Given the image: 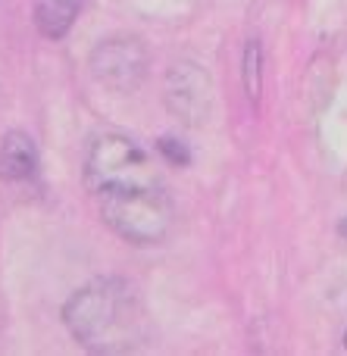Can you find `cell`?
Returning a JSON list of instances; mask_svg holds the SVG:
<instances>
[{
    "label": "cell",
    "mask_w": 347,
    "mask_h": 356,
    "mask_svg": "<svg viewBox=\"0 0 347 356\" xmlns=\"http://www.w3.org/2000/svg\"><path fill=\"white\" fill-rule=\"evenodd\" d=\"M97 213L110 232H116L129 244H160L175 219L172 200L163 188L125 191V194L97 197Z\"/></svg>",
    "instance_id": "cell-3"
},
{
    "label": "cell",
    "mask_w": 347,
    "mask_h": 356,
    "mask_svg": "<svg viewBox=\"0 0 347 356\" xmlns=\"http://www.w3.org/2000/svg\"><path fill=\"white\" fill-rule=\"evenodd\" d=\"M156 150H160V156L166 163H172V166H188V163H191L188 147L181 141H175V138H160V141H156Z\"/></svg>",
    "instance_id": "cell-9"
},
{
    "label": "cell",
    "mask_w": 347,
    "mask_h": 356,
    "mask_svg": "<svg viewBox=\"0 0 347 356\" xmlns=\"http://www.w3.org/2000/svg\"><path fill=\"white\" fill-rule=\"evenodd\" d=\"M38 175V147L29 131H6L0 138V178L3 181H29Z\"/></svg>",
    "instance_id": "cell-6"
},
{
    "label": "cell",
    "mask_w": 347,
    "mask_h": 356,
    "mask_svg": "<svg viewBox=\"0 0 347 356\" xmlns=\"http://www.w3.org/2000/svg\"><path fill=\"white\" fill-rule=\"evenodd\" d=\"M338 234H341V238L347 241V216H344V219H341V222H338Z\"/></svg>",
    "instance_id": "cell-10"
},
{
    "label": "cell",
    "mask_w": 347,
    "mask_h": 356,
    "mask_svg": "<svg viewBox=\"0 0 347 356\" xmlns=\"http://www.w3.org/2000/svg\"><path fill=\"white\" fill-rule=\"evenodd\" d=\"M163 100L166 110L179 119L181 125H204L213 113V79L207 69H200L197 63L181 60L169 69L166 88H163Z\"/></svg>",
    "instance_id": "cell-4"
},
{
    "label": "cell",
    "mask_w": 347,
    "mask_h": 356,
    "mask_svg": "<svg viewBox=\"0 0 347 356\" xmlns=\"http://www.w3.org/2000/svg\"><path fill=\"white\" fill-rule=\"evenodd\" d=\"M81 0H35V25L44 38L60 41L75 25Z\"/></svg>",
    "instance_id": "cell-7"
},
{
    "label": "cell",
    "mask_w": 347,
    "mask_h": 356,
    "mask_svg": "<svg viewBox=\"0 0 347 356\" xmlns=\"http://www.w3.org/2000/svg\"><path fill=\"white\" fill-rule=\"evenodd\" d=\"M91 72L113 91H131L147 72V50L138 38H106L91 50Z\"/></svg>",
    "instance_id": "cell-5"
},
{
    "label": "cell",
    "mask_w": 347,
    "mask_h": 356,
    "mask_svg": "<svg viewBox=\"0 0 347 356\" xmlns=\"http://www.w3.org/2000/svg\"><path fill=\"white\" fill-rule=\"evenodd\" d=\"M85 188L97 200L106 194L163 188V178L138 141L125 135H100L91 141L85 156Z\"/></svg>",
    "instance_id": "cell-2"
},
{
    "label": "cell",
    "mask_w": 347,
    "mask_h": 356,
    "mask_svg": "<svg viewBox=\"0 0 347 356\" xmlns=\"http://www.w3.org/2000/svg\"><path fill=\"white\" fill-rule=\"evenodd\" d=\"M63 325L91 353H135L147 341L141 297L122 278H94L63 303Z\"/></svg>",
    "instance_id": "cell-1"
},
{
    "label": "cell",
    "mask_w": 347,
    "mask_h": 356,
    "mask_svg": "<svg viewBox=\"0 0 347 356\" xmlns=\"http://www.w3.org/2000/svg\"><path fill=\"white\" fill-rule=\"evenodd\" d=\"M244 91H248L250 100L260 97V88H263V47L260 41H248L244 47Z\"/></svg>",
    "instance_id": "cell-8"
}]
</instances>
